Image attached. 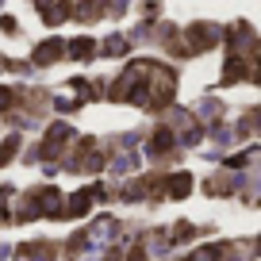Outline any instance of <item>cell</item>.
<instances>
[{
    "instance_id": "6da1fadb",
    "label": "cell",
    "mask_w": 261,
    "mask_h": 261,
    "mask_svg": "<svg viewBox=\"0 0 261 261\" xmlns=\"http://www.w3.org/2000/svg\"><path fill=\"white\" fill-rule=\"evenodd\" d=\"M58 54H62V42H58V39H50V42H42V46L35 50V62H39V65H46V62H54Z\"/></svg>"
},
{
    "instance_id": "3957f363",
    "label": "cell",
    "mask_w": 261,
    "mask_h": 261,
    "mask_svg": "<svg viewBox=\"0 0 261 261\" xmlns=\"http://www.w3.org/2000/svg\"><path fill=\"white\" fill-rule=\"evenodd\" d=\"M8 104H12V92H8V89H0V112H4Z\"/></svg>"
},
{
    "instance_id": "7a4b0ae2",
    "label": "cell",
    "mask_w": 261,
    "mask_h": 261,
    "mask_svg": "<svg viewBox=\"0 0 261 261\" xmlns=\"http://www.w3.org/2000/svg\"><path fill=\"white\" fill-rule=\"evenodd\" d=\"M89 54H92V42L89 39H77L73 42V58H89Z\"/></svg>"
}]
</instances>
